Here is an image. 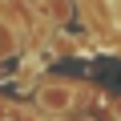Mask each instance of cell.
I'll return each mask as SVG.
<instances>
[{
    "label": "cell",
    "mask_w": 121,
    "mask_h": 121,
    "mask_svg": "<svg viewBox=\"0 0 121 121\" xmlns=\"http://www.w3.org/2000/svg\"><path fill=\"white\" fill-rule=\"evenodd\" d=\"M36 105L44 109V113H69L73 109V85H65V81H48V85H40L36 89Z\"/></svg>",
    "instance_id": "6da1fadb"
},
{
    "label": "cell",
    "mask_w": 121,
    "mask_h": 121,
    "mask_svg": "<svg viewBox=\"0 0 121 121\" xmlns=\"http://www.w3.org/2000/svg\"><path fill=\"white\" fill-rule=\"evenodd\" d=\"M40 12H44L52 24H65L73 8H69V0H40Z\"/></svg>",
    "instance_id": "7a4b0ae2"
},
{
    "label": "cell",
    "mask_w": 121,
    "mask_h": 121,
    "mask_svg": "<svg viewBox=\"0 0 121 121\" xmlns=\"http://www.w3.org/2000/svg\"><path fill=\"white\" fill-rule=\"evenodd\" d=\"M12 48H16V36H12V28H8V24H0V56H8Z\"/></svg>",
    "instance_id": "3957f363"
},
{
    "label": "cell",
    "mask_w": 121,
    "mask_h": 121,
    "mask_svg": "<svg viewBox=\"0 0 121 121\" xmlns=\"http://www.w3.org/2000/svg\"><path fill=\"white\" fill-rule=\"evenodd\" d=\"M113 16H117V24H121V0H113Z\"/></svg>",
    "instance_id": "277c9868"
}]
</instances>
